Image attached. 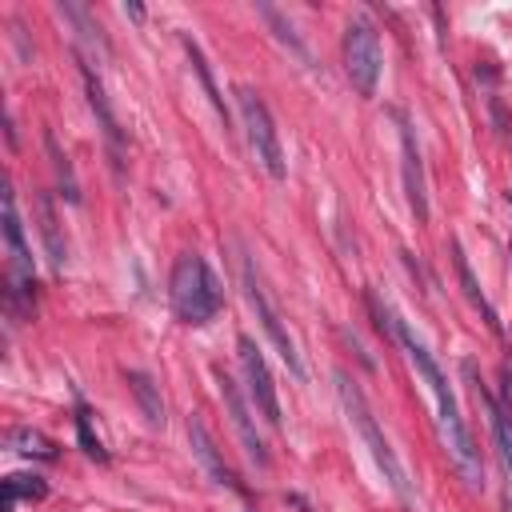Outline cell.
I'll return each instance as SVG.
<instances>
[{
  "mask_svg": "<svg viewBox=\"0 0 512 512\" xmlns=\"http://www.w3.org/2000/svg\"><path fill=\"white\" fill-rule=\"evenodd\" d=\"M344 72L360 96H376V84L384 72V48H380L376 28L364 16L344 28Z\"/></svg>",
  "mask_w": 512,
  "mask_h": 512,
  "instance_id": "5b68a950",
  "label": "cell"
},
{
  "mask_svg": "<svg viewBox=\"0 0 512 512\" xmlns=\"http://www.w3.org/2000/svg\"><path fill=\"white\" fill-rule=\"evenodd\" d=\"M4 496H12V500H44L48 496V484H44V476H28V472H12L8 480H4Z\"/></svg>",
  "mask_w": 512,
  "mask_h": 512,
  "instance_id": "44dd1931",
  "label": "cell"
},
{
  "mask_svg": "<svg viewBox=\"0 0 512 512\" xmlns=\"http://www.w3.org/2000/svg\"><path fill=\"white\" fill-rule=\"evenodd\" d=\"M240 276H244V296H248V308L256 312V320H260V328L268 332L272 348L280 352V360L288 364V372H292L296 380H304V364H300L296 340H292V332L284 328L280 312L272 308V300H268V292H264V284H260V276H256V268H252V260H240Z\"/></svg>",
  "mask_w": 512,
  "mask_h": 512,
  "instance_id": "52a82bcc",
  "label": "cell"
},
{
  "mask_svg": "<svg viewBox=\"0 0 512 512\" xmlns=\"http://www.w3.org/2000/svg\"><path fill=\"white\" fill-rule=\"evenodd\" d=\"M36 216H40V236H44L48 260H52V268L60 272L64 260H68V244H64V236H60V220H56V208H52V196H48V192L36 196Z\"/></svg>",
  "mask_w": 512,
  "mask_h": 512,
  "instance_id": "4fadbf2b",
  "label": "cell"
},
{
  "mask_svg": "<svg viewBox=\"0 0 512 512\" xmlns=\"http://www.w3.org/2000/svg\"><path fill=\"white\" fill-rule=\"evenodd\" d=\"M80 76H84V92H88V104H92V112L100 116V128H104V136H108V144L112 148H120V124H116V116H112V104H108V96H104V84H100V76L92 72V64L80 56Z\"/></svg>",
  "mask_w": 512,
  "mask_h": 512,
  "instance_id": "7c38bea8",
  "label": "cell"
},
{
  "mask_svg": "<svg viewBox=\"0 0 512 512\" xmlns=\"http://www.w3.org/2000/svg\"><path fill=\"white\" fill-rule=\"evenodd\" d=\"M452 260H456V272H460V284H464L468 300H472L476 308H484V320H488L492 328H500V324H496V312L488 308V300H484V292H480V284H476V276H472V268H468V256H464L460 240H452Z\"/></svg>",
  "mask_w": 512,
  "mask_h": 512,
  "instance_id": "ac0fdd59",
  "label": "cell"
},
{
  "mask_svg": "<svg viewBox=\"0 0 512 512\" xmlns=\"http://www.w3.org/2000/svg\"><path fill=\"white\" fill-rule=\"evenodd\" d=\"M488 412H492V432H496V448H500L504 472L512 476V408L504 400H488Z\"/></svg>",
  "mask_w": 512,
  "mask_h": 512,
  "instance_id": "e0dca14e",
  "label": "cell"
},
{
  "mask_svg": "<svg viewBox=\"0 0 512 512\" xmlns=\"http://www.w3.org/2000/svg\"><path fill=\"white\" fill-rule=\"evenodd\" d=\"M76 436H80V448H84L92 460L108 464V452H104L100 436L92 432V412H88V404H84V400H76Z\"/></svg>",
  "mask_w": 512,
  "mask_h": 512,
  "instance_id": "ffe728a7",
  "label": "cell"
},
{
  "mask_svg": "<svg viewBox=\"0 0 512 512\" xmlns=\"http://www.w3.org/2000/svg\"><path fill=\"white\" fill-rule=\"evenodd\" d=\"M288 504H292V508H300V512H320V508H312V504H308L300 492H292V496H288Z\"/></svg>",
  "mask_w": 512,
  "mask_h": 512,
  "instance_id": "603a6c76",
  "label": "cell"
},
{
  "mask_svg": "<svg viewBox=\"0 0 512 512\" xmlns=\"http://www.w3.org/2000/svg\"><path fill=\"white\" fill-rule=\"evenodd\" d=\"M336 392H340V404H344V412H348V420L356 424V432H360V440L368 444V452H372V460H376V468L384 472V480H388V488L396 492V500H400V504H408V508H416V492H412V484H408V472H404V464H400V456L392 452V444H388V436L380 432V424H376V416H372V408H368V400H364V392L356 388V380H348V372H336Z\"/></svg>",
  "mask_w": 512,
  "mask_h": 512,
  "instance_id": "7a4b0ae2",
  "label": "cell"
},
{
  "mask_svg": "<svg viewBox=\"0 0 512 512\" xmlns=\"http://www.w3.org/2000/svg\"><path fill=\"white\" fill-rule=\"evenodd\" d=\"M124 380H128V392L136 396V404H140V412H144V420L152 424V428H160L164 424V400H160V388H156V380L148 376V372H124Z\"/></svg>",
  "mask_w": 512,
  "mask_h": 512,
  "instance_id": "5bb4252c",
  "label": "cell"
},
{
  "mask_svg": "<svg viewBox=\"0 0 512 512\" xmlns=\"http://www.w3.org/2000/svg\"><path fill=\"white\" fill-rule=\"evenodd\" d=\"M220 308H224V288H220L216 272L208 268L204 256L184 252L176 260V268H172V312H176V320L200 328Z\"/></svg>",
  "mask_w": 512,
  "mask_h": 512,
  "instance_id": "3957f363",
  "label": "cell"
},
{
  "mask_svg": "<svg viewBox=\"0 0 512 512\" xmlns=\"http://www.w3.org/2000/svg\"><path fill=\"white\" fill-rule=\"evenodd\" d=\"M216 384H220V400H224V408H228V416H232V428L240 432L244 452L252 456L256 468H268V448H264V440H260V432H256V420H252V408H248L240 384H236L224 368H216Z\"/></svg>",
  "mask_w": 512,
  "mask_h": 512,
  "instance_id": "30bf717a",
  "label": "cell"
},
{
  "mask_svg": "<svg viewBox=\"0 0 512 512\" xmlns=\"http://www.w3.org/2000/svg\"><path fill=\"white\" fill-rule=\"evenodd\" d=\"M44 144H48V156H52V168H56V176H60V184H64V196L76 204L80 200V192H76V180H72V168H68V156L60 152V144H56V136L48 132L44 136Z\"/></svg>",
  "mask_w": 512,
  "mask_h": 512,
  "instance_id": "7402d4cb",
  "label": "cell"
},
{
  "mask_svg": "<svg viewBox=\"0 0 512 512\" xmlns=\"http://www.w3.org/2000/svg\"><path fill=\"white\" fill-rule=\"evenodd\" d=\"M4 252H8V276H12V304L20 308H32V288H36V276H32V248L24 240V224H20V212H16V192L4 188Z\"/></svg>",
  "mask_w": 512,
  "mask_h": 512,
  "instance_id": "8992f818",
  "label": "cell"
},
{
  "mask_svg": "<svg viewBox=\"0 0 512 512\" xmlns=\"http://www.w3.org/2000/svg\"><path fill=\"white\" fill-rule=\"evenodd\" d=\"M8 448H16L20 456H36V460H56V444L36 432V428H8Z\"/></svg>",
  "mask_w": 512,
  "mask_h": 512,
  "instance_id": "2e32d148",
  "label": "cell"
},
{
  "mask_svg": "<svg viewBox=\"0 0 512 512\" xmlns=\"http://www.w3.org/2000/svg\"><path fill=\"white\" fill-rule=\"evenodd\" d=\"M368 304H372V312L380 316V328L388 324V328L396 332V340L404 344V352H408V360H412L416 376L424 380V388H428V396H432V404H436L440 436H444V444H448V452H452L456 468L464 472V480H468L472 488H480V484H484L480 448H476V440H472V432H468V424H464V416H460V404H456V392H452V384H448L444 368L436 364V356L428 352V344L412 332V324H408V320H400L388 304H380V296H368Z\"/></svg>",
  "mask_w": 512,
  "mask_h": 512,
  "instance_id": "6da1fadb",
  "label": "cell"
},
{
  "mask_svg": "<svg viewBox=\"0 0 512 512\" xmlns=\"http://www.w3.org/2000/svg\"><path fill=\"white\" fill-rule=\"evenodd\" d=\"M188 440H192V452L204 460V468L212 472V480H216V484L244 492V484H236L232 468L220 460V452H216V444H212V436H208V428H204V420H200V416H192V420H188Z\"/></svg>",
  "mask_w": 512,
  "mask_h": 512,
  "instance_id": "8fae6325",
  "label": "cell"
},
{
  "mask_svg": "<svg viewBox=\"0 0 512 512\" xmlns=\"http://www.w3.org/2000/svg\"><path fill=\"white\" fill-rule=\"evenodd\" d=\"M180 44H184V52H188V60H192V72L200 76V84H204V92H208V104L216 108V116H220V124L228 128V108H224V96H220V88H216V76H212V68H208V60H204V52H200V44H196L192 36H180Z\"/></svg>",
  "mask_w": 512,
  "mask_h": 512,
  "instance_id": "9a60e30c",
  "label": "cell"
},
{
  "mask_svg": "<svg viewBox=\"0 0 512 512\" xmlns=\"http://www.w3.org/2000/svg\"><path fill=\"white\" fill-rule=\"evenodd\" d=\"M396 124H400V172H404V196H408V208L412 216L424 224L428 220V180H424V160H420V140H416V128L412 120L396 108L392 112Z\"/></svg>",
  "mask_w": 512,
  "mask_h": 512,
  "instance_id": "9c48e42d",
  "label": "cell"
},
{
  "mask_svg": "<svg viewBox=\"0 0 512 512\" xmlns=\"http://www.w3.org/2000/svg\"><path fill=\"white\" fill-rule=\"evenodd\" d=\"M124 16H132V20H140V16H144V8H140V4H124Z\"/></svg>",
  "mask_w": 512,
  "mask_h": 512,
  "instance_id": "cb8c5ba5",
  "label": "cell"
},
{
  "mask_svg": "<svg viewBox=\"0 0 512 512\" xmlns=\"http://www.w3.org/2000/svg\"><path fill=\"white\" fill-rule=\"evenodd\" d=\"M256 12H260V16H264V20L272 24V28H276V40H280V44H288V48H292V52H296L300 60H308V48H304V40L296 36V28H292V20H288V16L280 12V8H272V4H260Z\"/></svg>",
  "mask_w": 512,
  "mask_h": 512,
  "instance_id": "d6986e66",
  "label": "cell"
},
{
  "mask_svg": "<svg viewBox=\"0 0 512 512\" xmlns=\"http://www.w3.org/2000/svg\"><path fill=\"white\" fill-rule=\"evenodd\" d=\"M236 352H240V372H244V384H248V396L256 404V412L280 428V396H276V384H272V372L264 364V352L252 344V336H240L236 340Z\"/></svg>",
  "mask_w": 512,
  "mask_h": 512,
  "instance_id": "ba28073f",
  "label": "cell"
},
{
  "mask_svg": "<svg viewBox=\"0 0 512 512\" xmlns=\"http://www.w3.org/2000/svg\"><path fill=\"white\" fill-rule=\"evenodd\" d=\"M236 108H240V120H244V132H248V144H252L256 160L268 168L272 180H284L288 176V160H284V144H280V132H276V120H272L268 104L260 100L256 88L240 84L236 88Z\"/></svg>",
  "mask_w": 512,
  "mask_h": 512,
  "instance_id": "277c9868",
  "label": "cell"
}]
</instances>
